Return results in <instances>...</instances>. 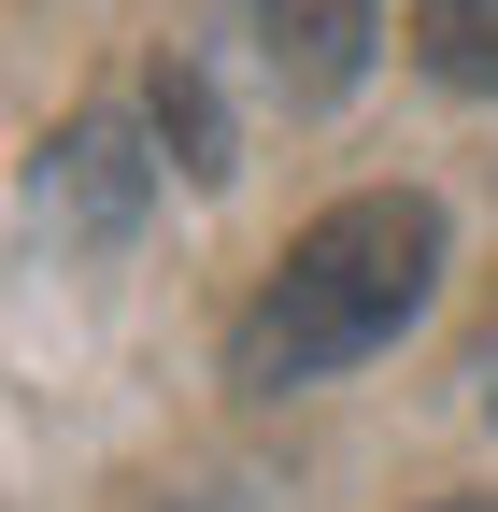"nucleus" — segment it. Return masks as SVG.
<instances>
[{
    "label": "nucleus",
    "mask_w": 498,
    "mask_h": 512,
    "mask_svg": "<svg viewBox=\"0 0 498 512\" xmlns=\"http://www.w3.org/2000/svg\"><path fill=\"white\" fill-rule=\"evenodd\" d=\"M442 512H484V498H442Z\"/></svg>",
    "instance_id": "obj_6"
},
{
    "label": "nucleus",
    "mask_w": 498,
    "mask_h": 512,
    "mask_svg": "<svg viewBox=\"0 0 498 512\" xmlns=\"http://www.w3.org/2000/svg\"><path fill=\"white\" fill-rule=\"evenodd\" d=\"M484 413H498V384H484Z\"/></svg>",
    "instance_id": "obj_7"
},
{
    "label": "nucleus",
    "mask_w": 498,
    "mask_h": 512,
    "mask_svg": "<svg viewBox=\"0 0 498 512\" xmlns=\"http://www.w3.org/2000/svg\"><path fill=\"white\" fill-rule=\"evenodd\" d=\"M427 285H442V200L427 185H370V200L314 214L271 256V285L228 328V384L242 399H285V384H328L356 356H385L427 313Z\"/></svg>",
    "instance_id": "obj_1"
},
{
    "label": "nucleus",
    "mask_w": 498,
    "mask_h": 512,
    "mask_svg": "<svg viewBox=\"0 0 498 512\" xmlns=\"http://www.w3.org/2000/svg\"><path fill=\"white\" fill-rule=\"evenodd\" d=\"M143 200H157V157L129 143V114H72L43 143V228L57 242H86V256H114L143 228Z\"/></svg>",
    "instance_id": "obj_2"
},
{
    "label": "nucleus",
    "mask_w": 498,
    "mask_h": 512,
    "mask_svg": "<svg viewBox=\"0 0 498 512\" xmlns=\"http://www.w3.org/2000/svg\"><path fill=\"white\" fill-rule=\"evenodd\" d=\"M413 57L456 100H498V0H413Z\"/></svg>",
    "instance_id": "obj_4"
},
{
    "label": "nucleus",
    "mask_w": 498,
    "mask_h": 512,
    "mask_svg": "<svg viewBox=\"0 0 498 512\" xmlns=\"http://www.w3.org/2000/svg\"><path fill=\"white\" fill-rule=\"evenodd\" d=\"M143 100H157L171 171H200V185H214V171H228V114H214V86H200V57H157V86H143Z\"/></svg>",
    "instance_id": "obj_5"
},
{
    "label": "nucleus",
    "mask_w": 498,
    "mask_h": 512,
    "mask_svg": "<svg viewBox=\"0 0 498 512\" xmlns=\"http://www.w3.org/2000/svg\"><path fill=\"white\" fill-rule=\"evenodd\" d=\"M242 29H257V72L285 100H342L370 72V0H242Z\"/></svg>",
    "instance_id": "obj_3"
}]
</instances>
